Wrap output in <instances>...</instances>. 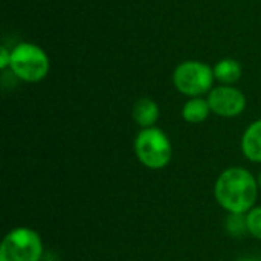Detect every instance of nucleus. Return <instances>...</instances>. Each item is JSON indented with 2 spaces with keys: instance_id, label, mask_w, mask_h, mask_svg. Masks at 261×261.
<instances>
[{
  "instance_id": "1",
  "label": "nucleus",
  "mask_w": 261,
  "mask_h": 261,
  "mask_svg": "<svg viewBox=\"0 0 261 261\" xmlns=\"http://www.w3.org/2000/svg\"><path fill=\"white\" fill-rule=\"evenodd\" d=\"M214 197L225 211L246 214L255 206L258 182L246 168L231 167L217 177Z\"/></svg>"
},
{
  "instance_id": "2",
  "label": "nucleus",
  "mask_w": 261,
  "mask_h": 261,
  "mask_svg": "<svg viewBox=\"0 0 261 261\" xmlns=\"http://www.w3.org/2000/svg\"><path fill=\"white\" fill-rule=\"evenodd\" d=\"M135 153L144 167L150 170H162L171 162L173 145L161 128L148 127L138 133L135 139Z\"/></svg>"
},
{
  "instance_id": "3",
  "label": "nucleus",
  "mask_w": 261,
  "mask_h": 261,
  "mask_svg": "<svg viewBox=\"0 0 261 261\" xmlns=\"http://www.w3.org/2000/svg\"><path fill=\"white\" fill-rule=\"evenodd\" d=\"M11 72L26 83L41 81L50 67L46 52L32 43H20L11 52Z\"/></svg>"
},
{
  "instance_id": "4",
  "label": "nucleus",
  "mask_w": 261,
  "mask_h": 261,
  "mask_svg": "<svg viewBox=\"0 0 261 261\" xmlns=\"http://www.w3.org/2000/svg\"><path fill=\"white\" fill-rule=\"evenodd\" d=\"M43 242L37 231L20 226L9 231L0 245V261H41Z\"/></svg>"
},
{
  "instance_id": "5",
  "label": "nucleus",
  "mask_w": 261,
  "mask_h": 261,
  "mask_svg": "<svg viewBox=\"0 0 261 261\" xmlns=\"http://www.w3.org/2000/svg\"><path fill=\"white\" fill-rule=\"evenodd\" d=\"M214 80V69H211L206 63L193 60L180 63L173 73L176 89L191 98L211 92Z\"/></svg>"
},
{
  "instance_id": "6",
  "label": "nucleus",
  "mask_w": 261,
  "mask_h": 261,
  "mask_svg": "<svg viewBox=\"0 0 261 261\" xmlns=\"http://www.w3.org/2000/svg\"><path fill=\"white\" fill-rule=\"evenodd\" d=\"M208 104L213 113L222 118H236L245 112L246 96L234 86L220 84L210 92Z\"/></svg>"
},
{
  "instance_id": "7",
  "label": "nucleus",
  "mask_w": 261,
  "mask_h": 261,
  "mask_svg": "<svg viewBox=\"0 0 261 261\" xmlns=\"http://www.w3.org/2000/svg\"><path fill=\"white\" fill-rule=\"evenodd\" d=\"M242 153L248 161L261 164V119L252 122L243 133Z\"/></svg>"
},
{
  "instance_id": "8",
  "label": "nucleus",
  "mask_w": 261,
  "mask_h": 261,
  "mask_svg": "<svg viewBox=\"0 0 261 261\" xmlns=\"http://www.w3.org/2000/svg\"><path fill=\"white\" fill-rule=\"evenodd\" d=\"M132 116L142 128L154 127L159 119V106L151 98H139L133 106Z\"/></svg>"
},
{
  "instance_id": "9",
  "label": "nucleus",
  "mask_w": 261,
  "mask_h": 261,
  "mask_svg": "<svg viewBox=\"0 0 261 261\" xmlns=\"http://www.w3.org/2000/svg\"><path fill=\"white\" fill-rule=\"evenodd\" d=\"M210 113L211 107L208 104V99H203L200 96L188 99L182 109V118L190 124H200L206 121Z\"/></svg>"
},
{
  "instance_id": "10",
  "label": "nucleus",
  "mask_w": 261,
  "mask_h": 261,
  "mask_svg": "<svg viewBox=\"0 0 261 261\" xmlns=\"http://www.w3.org/2000/svg\"><path fill=\"white\" fill-rule=\"evenodd\" d=\"M242 76V66L232 58H225L219 61L214 67V78L225 86H232Z\"/></svg>"
},
{
  "instance_id": "11",
  "label": "nucleus",
  "mask_w": 261,
  "mask_h": 261,
  "mask_svg": "<svg viewBox=\"0 0 261 261\" xmlns=\"http://www.w3.org/2000/svg\"><path fill=\"white\" fill-rule=\"evenodd\" d=\"M226 231L232 237H243L248 232L246 225V214H236L229 213L226 219Z\"/></svg>"
},
{
  "instance_id": "12",
  "label": "nucleus",
  "mask_w": 261,
  "mask_h": 261,
  "mask_svg": "<svg viewBox=\"0 0 261 261\" xmlns=\"http://www.w3.org/2000/svg\"><path fill=\"white\" fill-rule=\"evenodd\" d=\"M246 225L248 234L261 240V206H254L249 213H246Z\"/></svg>"
},
{
  "instance_id": "13",
  "label": "nucleus",
  "mask_w": 261,
  "mask_h": 261,
  "mask_svg": "<svg viewBox=\"0 0 261 261\" xmlns=\"http://www.w3.org/2000/svg\"><path fill=\"white\" fill-rule=\"evenodd\" d=\"M9 64H11V52H8V49L3 46L0 49V67L2 69H6Z\"/></svg>"
},
{
  "instance_id": "14",
  "label": "nucleus",
  "mask_w": 261,
  "mask_h": 261,
  "mask_svg": "<svg viewBox=\"0 0 261 261\" xmlns=\"http://www.w3.org/2000/svg\"><path fill=\"white\" fill-rule=\"evenodd\" d=\"M237 261H257L255 258H251V257H242V258H239Z\"/></svg>"
},
{
  "instance_id": "15",
  "label": "nucleus",
  "mask_w": 261,
  "mask_h": 261,
  "mask_svg": "<svg viewBox=\"0 0 261 261\" xmlns=\"http://www.w3.org/2000/svg\"><path fill=\"white\" fill-rule=\"evenodd\" d=\"M257 182H258V187H260V188H261V173H260V174H258V179H257Z\"/></svg>"
}]
</instances>
